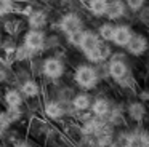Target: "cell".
<instances>
[{
  "mask_svg": "<svg viewBox=\"0 0 149 147\" xmlns=\"http://www.w3.org/2000/svg\"><path fill=\"white\" fill-rule=\"evenodd\" d=\"M72 80L82 91H93L101 82L98 70L93 64H79L72 72Z\"/></svg>",
  "mask_w": 149,
  "mask_h": 147,
  "instance_id": "1",
  "label": "cell"
},
{
  "mask_svg": "<svg viewBox=\"0 0 149 147\" xmlns=\"http://www.w3.org/2000/svg\"><path fill=\"white\" fill-rule=\"evenodd\" d=\"M66 74V62L61 56L53 54L42 59V75L52 82H58Z\"/></svg>",
  "mask_w": 149,
  "mask_h": 147,
  "instance_id": "2",
  "label": "cell"
},
{
  "mask_svg": "<svg viewBox=\"0 0 149 147\" xmlns=\"http://www.w3.org/2000/svg\"><path fill=\"white\" fill-rule=\"evenodd\" d=\"M23 43L32 51L34 54H39L45 50L47 45V35L43 31H39V29H31L24 34L23 37Z\"/></svg>",
  "mask_w": 149,
  "mask_h": 147,
  "instance_id": "3",
  "label": "cell"
},
{
  "mask_svg": "<svg viewBox=\"0 0 149 147\" xmlns=\"http://www.w3.org/2000/svg\"><path fill=\"white\" fill-rule=\"evenodd\" d=\"M107 69H109V78L114 82H119L132 72L128 66V58H111L107 61Z\"/></svg>",
  "mask_w": 149,
  "mask_h": 147,
  "instance_id": "4",
  "label": "cell"
},
{
  "mask_svg": "<svg viewBox=\"0 0 149 147\" xmlns=\"http://www.w3.org/2000/svg\"><path fill=\"white\" fill-rule=\"evenodd\" d=\"M149 50V40L148 37H144L143 34H133L132 40L128 42V45L125 46V51L133 58H141L148 53Z\"/></svg>",
  "mask_w": 149,
  "mask_h": 147,
  "instance_id": "5",
  "label": "cell"
},
{
  "mask_svg": "<svg viewBox=\"0 0 149 147\" xmlns=\"http://www.w3.org/2000/svg\"><path fill=\"white\" fill-rule=\"evenodd\" d=\"M125 114H127V118L128 121H133L136 125H141L143 121L148 118V109H146V102L143 101H130L127 104V109H125Z\"/></svg>",
  "mask_w": 149,
  "mask_h": 147,
  "instance_id": "6",
  "label": "cell"
},
{
  "mask_svg": "<svg viewBox=\"0 0 149 147\" xmlns=\"http://www.w3.org/2000/svg\"><path fill=\"white\" fill-rule=\"evenodd\" d=\"M59 29L61 32H64L66 37L71 34H75V32L84 31V21L80 19V16L75 15V13H68L61 18L59 21Z\"/></svg>",
  "mask_w": 149,
  "mask_h": 147,
  "instance_id": "7",
  "label": "cell"
},
{
  "mask_svg": "<svg viewBox=\"0 0 149 147\" xmlns=\"http://www.w3.org/2000/svg\"><path fill=\"white\" fill-rule=\"evenodd\" d=\"M101 43V38L96 32L93 31H84V35H82V40H80V45H79V50L82 51L84 56L93 53Z\"/></svg>",
  "mask_w": 149,
  "mask_h": 147,
  "instance_id": "8",
  "label": "cell"
},
{
  "mask_svg": "<svg viewBox=\"0 0 149 147\" xmlns=\"http://www.w3.org/2000/svg\"><path fill=\"white\" fill-rule=\"evenodd\" d=\"M133 29L130 27L128 24H120L116 26V31H114V37H112V45L119 48H125L128 45V42L132 40L133 37Z\"/></svg>",
  "mask_w": 149,
  "mask_h": 147,
  "instance_id": "9",
  "label": "cell"
},
{
  "mask_svg": "<svg viewBox=\"0 0 149 147\" xmlns=\"http://www.w3.org/2000/svg\"><path fill=\"white\" fill-rule=\"evenodd\" d=\"M19 89H21V93H23L24 99H37L42 94V85H40L34 77L24 80L19 85Z\"/></svg>",
  "mask_w": 149,
  "mask_h": 147,
  "instance_id": "10",
  "label": "cell"
},
{
  "mask_svg": "<svg viewBox=\"0 0 149 147\" xmlns=\"http://www.w3.org/2000/svg\"><path fill=\"white\" fill-rule=\"evenodd\" d=\"M91 102H93V96H91L88 91H80V93H75L74 94L71 104H72V107H74V110H75V115H77L79 112L90 110Z\"/></svg>",
  "mask_w": 149,
  "mask_h": 147,
  "instance_id": "11",
  "label": "cell"
},
{
  "mask_svg": "<svg viewBox=\"0 0 149 147\" xmlns=\"http://www.w3.org/2000/svg\"><path fill=\"white\" fill-rule=\"evenodd\" d=\"M111 107H112V102H111L106 96H96V98H93L90 110L93 112L95 117L107 118V115H109V112H111Z\"/></svg>",
  "mask_w": 149,
  "mask_h": 147,
  "instance_id": "12",
  "label": "cell"
},
{
  "mask_svg": "<svg viewBox=\"0 0 149 147\" xmlns=\"http://www.w3.org/2000/svg\"><path fill=\"white\" fill-rule=\"evenodd\" d=\"M2 101L7 107H23L24 105V96L21 89L18 88H7L2 94Z\"/></svg>",
  "mask_w": 149,
  "mask_h": 147,
  "instance_id": "13",
  "label": "cell"
},
{
  "mask_svg": "<svg viewBox=\"0 0 149 147\" xmlns=\"http://www.w3.org/2000/svg\"><path fill=\"white\" fill-rule=\"evenodd\" d=\"M125 15V2L123 0H107L106 16L111 21H117Z\"/></svg>",
  "mask_w": 149,
  "mask_h": 147,
  "instance_id": "14",
  "label": "cell"
},
{
  "mask_svg": "<svg viewBox=\"0 0 149 147\" xmlns=\"http://www.w3.org/2000/svg\"><path fill=\"white\" fill-rule=\"evenodd\" d=\"M47 22H48V16H47L45 11H32L27 16V26L31 29H39V31H42L47 26Z\"/></svg>",
  "mask_w": 149,
  "mask_h": 147,
  "instance_id": "15",
  "label": "cell"
},
{
  "mask_svg": "<svg viewBox=\"0 0 149 147\" xmlns=\"http://www.w3.org/2000/svg\"><path fill=\"white\" fill-rule=\"evenodd\" d=\"M88 10L91 15L100 18V16H106L107 10V0H88Z\"/></svg>",
  "mask_w": 149,
  "mask_h": 147,
  "instance_id": "16",
  "label": "cell"
},
{
  "mask_svg": "<svg viewBox=\"0 0 149 147\" xmlns=\"http://www.w3.org/2000/svg\"><path fill=\"white\" fill-rule=\"evenodd\" d=\"M36 56V54L32 53V51L29 50V48L26 46V45H19V46L15 48V53H13V61H16V62H24V61H29L32 59V58Z\"/></svg>",
  "mask_w": 149,
  "mask_h": 147,
  "instance_id": "17",
  "label": "cell"
},
{
  "mask_svg": "<svg viewBox=\"0 0 149 147\" xmlns=\"http://www.w3.org/2000/svg\"><path fill=\"white\" fill-rule=\"evenodd\" d=\"M114 31H116V26L111 24V22H104V24H101L100 29H98V35H100V38L103 42H109V43H112Z\"/></svg>",
  "mask_w": 149,
  "mask_h": 147,
  "instance_id": "18",
  "label": "cell"
},
{
  "mask_svg": "<svg viewBox=\"0 0 149 147\" xmlns=\"http://www.w3.org/2000/svg\"><path fill=\"white\" fill-rule=\"evenodd\" d=\"M112 53H114L112 45H111L109 42L101 40V43H100V59H101V62H107V61L111 59V56H112Z\"/></svg>",
  "mask_w": 149,
  "mask_h": 147,
  "instance_id": "19",
  "label": "cell"
},
{
  "mask_svg": "<svg viewBox=\"0 0 149 147\" xmlns=\"http://www.w3.org/2000/svg\"><path fill=\"white\" fill-rule=\"evenodd\" d=\"M10 128H11V121H10V118H8L7 112L0 110V139L5 136V133H7Z\"/></svg>",
  "mask_w": 149,
  "mask_h": 147,
  "instance_id": "20",
  "label": "cell"
},
{
  "mask_svg": "<svg viewBox=\"0 0 149 147\" xmlns=\"http://www.w3.org/2000/svg\"><path fill=\"white\" fill-rule=\"evenodd\" d=\"M15 8L13 0H0V16H5L8 13H11Z\"/></svg>",
  "mask_w": 149,
  "mask_h": 147,
  "instance_id": "21",
  "label": "cell"
},
{
  "mask_svg": "<svg viewBox=\"0 0 149 147\" xmlns=\"http://www.w3.org/2000/svg\"><path fill=\"white\" fill-rule=\"evenodd\" d=\"M123 2H125V5L128 6L132 11H139V10L144 6L146 0H123Z\"/></svg>",
  "mask_w": 149,
  "mask_h": 147,
  "instance_id": "22",
  "label": "cell"
},
{
  "mask_svg": "<svg viewBox=\"0 0 149 147\" xmlns=\"http://www.w3.org/2000/svg\"><path fill=\"white\" fill-rule=\"evenodd\" d=\"M139 22H143L144 26L149 24V6H143L139 10Z\"/></svg>",
  "mask_w": 149,
  "mask_h": 147,
  "instance_id": "23",
  "label": "cell"
},
{
  "mask_svg": "<svg viewBox=\"0 0 149 147\" xmlns=\"http://www.w3.org/2000/svg\"><path fill=\"white\" fill-rule=\"evenodd\" d=\"M5 29H7L8 34H16L18 29H19V24H18V21H8L5 22Z\"/></svg>",
  "mask_w": 149,
  "mask_h": 147,
  "instance_id": "24",
  "label": "cell"
},
{
  "mask_svg": "<svg viewBox=\"0 0 149 147\" xmlns=\"http://www.w3.org/2000/svg\"><path fill=\"white\" fill-rule=\"evenodd\" d=\"M10 80V72H8L7 67L3 66H0V83H5Z\"/></svg>",
  "mask_w": 149,
  "mask_h": 147,
  "instance_id": "25",
  "label": "cell"
},
{
  "mask_svg": "<svg viewBox=\"0 0 149 147\" xmlns=\"http://www.w3.org/2000/svg\"><path fill=\"white\" fill-rule=\"evenodd\" d=\"M138 99L143 102H149V89L148 88H143L141 91L138 93Z\"/></svg>",
  "mask_w": 149,
  "mask_h": 147,
  "instance_id": "26",
  "label": "cell"
},
{
  "mask_svg": "<svg viewBox=\"0 0 149 147\" xmlns=\"http://www.w3.org/2000/svg\"><path fill=\"white\" fill-rule=\"evenodd\" d=\"M13 147H36V146H34L32 142H29L27 139H21L19 142H18V144H15Z\"/></svg>",
  "mask_w": 149,
  "mask_h": 147,
  "instance_id": "27",
  "label": "cell"
},
{
  "mask_svg": "<svg viewBox=\"0 0 149 147\" xmlns=\"http://www.w3.org/2000/svg\"><path fill=\"white\" fill-rule=\"evenodd\" d=\"M90 147H100V146H96V144H93V146H90Z\"/></svg>",
  "mask_w": 149,
  "mask_h": 147,
  "instance_id": "28",
  "label": "cell"
},
{
  "mask_svg": "<svg viewBox=\"0 0 149 147\" xmlns=\"http://www.w3.org/2000/svg\"><path fill=\"white\" fill-rule=\"evenodd\" d=\"M0 102H2V94H0Z\"/></svg>",
  "mask_w": 149,
  "mask_h": 147,
  "instance_id": "29",
  "label": "cell"
},
{
  "mask_svg": "<svg viewBox=\"0 0 149 147\" xmlns=\"http://www.w3.org/2000/svg\"><path fill=\"white\" fill-rule=\"evenodd\" d=\"M148 35H149V27H148Z\"/></svg>",
  "mask_w": 149,
  "mask_h": 147,
  "instance_id": "30",
  "label": "cell"
},
{
  "mask_svg": "<svg viewBox=\"0 0 149 147\" xmlns=\"http://www.w3.org/2000/svg\"><path fill=\"white\" fill-rule=\"evenodd\" d=\"M0 45H2V38H0Z\"/></svg>",
  "mask_w": 149,
  "mask_h": 147,
  "instance_id": "31",
  "label": "cell"
}]
</instances>
